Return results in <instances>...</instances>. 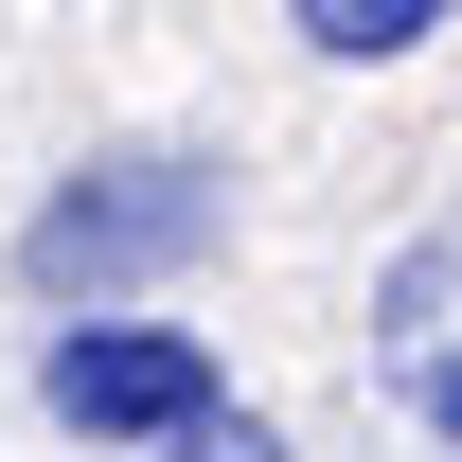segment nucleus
Segmentation results:
<instances>
[{
    "instance_id": "1",
    "label": "nucleus",
    "mask_w": 462,
    "mask_h": 462,
    "mask_svg": "<svg viewBox=\"0 0 462 462\" xmlns=\"http://www.w3.org/2000/svg\"><path fill=\"white\" fill-rule=\"evenodd\" d=\"M178 249H214V178L196 161H107V178H71L54 214L18 231L36 285H143V267H178Z\"/></svg>"
},
{
    "instance_id": "2",
    "label": "nucleus",
    "mask_w": 462,
    "mask_h": 462,
    "mask_svg": "<svg viewBox=\"0 0 462 462\" xmlns=\"http://www.w3.org/2000/svg\"><path fill=\"white\" fill-rule=\"evenodd\" d=\"M36 392H54V427H89V445H196V427H214V356L178 338V320H71Z\"/></svg>"
},
{
    "instance_id": "3",
    "label": "nucleus",
    "mask_w": 462,
    "mask_h": 462,
    "mask_svg": "<svg viewBox=\"0 0 462 462\" xmlns=\"http://www.w3.org/2000/svg\"><path fill=\"white\" fill-rule=\"evenodd\" d=\"M302 36H320V54H409V36H445V18H427V0H302Z\"/></svg>"
},
{
    "instance_id": "4",
    "label": "nucleus",
    "mask_w": 462,
    "mask_h": 462,
    "mask_svg": "<svg viewBox=\"0 0 462 462\" xmlns=\"http://www.w3.org/2000/svg\"><path fill=\"white\" fill-rule=\"evenodd\" d=\"M196 462H285V445H267V427H196Z\"/></svg>"
},
{
    "instance_id": "5",
    "label": "nucleus",
    "mask_w": 462,
    "mask_h": 462,
    "mask_svg": "<svg viewBox=\"0 0 462 462\" xmlns=\"http://www.w3.org/2000/svg\"><path fill=\"white\" fill-rule=\"evenodd\" d=\"M427 427H445V445H462V356H445V374H427Z\"/></svg>"
}]
</instances>
